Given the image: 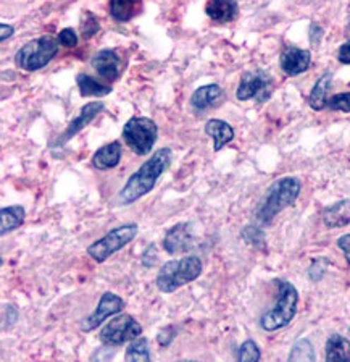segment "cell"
<instances>
[{
    "label": "cell",
    "mask_w": 350,
    "mask_h": 362,
    "mask_svg": "<svg viewBox=\"0 0 350 362\" xmlns=\"http://www.w3.org/2000/svg\"><path fill=\"white\" fill-rule=\"evenodd\" d=\"M26 212L23 206H8L0 211V235L5 236L11 231L20 228L21 223L25 222Z\"/></svg>",
    "instance_id": "obj_22"
},
{
    "label": "cell",
    "mask_w": 350,
    "mask_h": 362,
    "mask_svg": "<svg viewBox=\"0 0 350 362\" xmlns=\"http://www.w3.org/2000/svg\"><path fill=\"white\" fill-rule=\"evenodd\" d=\"M327 107H330L331 110L350 113V90L349 93H341V94L332 95V98L327 100Z\"/></svg>",
    "instance_id": "obj_30"
},
{
    "label": "cell",
    "mask_w": 350,
    "mask_h": 362,
    "mask_svg": "<svg viewBox=\"0 0 350 362\" xmlns=\"http://www.w3.org/2000/svg\"><path fill=\"white\" fill-rule=\"evenodd\" d=\"M56 41H59V44L64 45V47H66V49H73V47H76V44H78V36L73 28H65V30H61L59 33Z\"/></svg>",
    "instance_id": "obj_31"
},
{
    "label": "cell",
    "mask_w": 350,
    "mask_h": 362,
    "mask_svg": "<svg viewBox=\"0 0 350 362\" xmlns=\"http://www.w3.org/2000/svg\"><path fill=\"white\" fill-rule=\"evenodd\" d=\"M104 109L105 105L102 104V102H90V104L84 105L81 112H79V115L70 124H68L65 133L60 136L59 141H56V146H64L65 143H68L73 136H76L84 127H88V124L92 122L100 112H104Z\"/></svg>",
    "instance_id": "obj_14"
},
{
    "label": "cell",
    "mask_w": 350,
    "mask_h": 362,
    "mask_svg": "<svg viewBox=\"0 0 350 362\" xmlns=\"http://www.w3.org/2000/svg\"><path fill=\"white\" fill-rule=\"evenodd\" d=\"M308 37L310 42L313 45H318L321 42V39H323V28H321L318 23H312L308 28Z\"/></svg>",
    "instance_id": "obj_35"
},
{
    "label": "cell",
    "mask_w": 350,
    "mask_h": 362,
    "mask_svg": "<svg viewBox=\"0 0 350 362\" xmlns=\"http://www.w3.org/2000/svg\"><path fill=\"white\" fill-rule=\"evenodd\" d=\"M310 64H312V54L305 49L294 47V45L286 47L279 57L281 70L287 76H297L301 73L307 71Z\"/></svg>",
    "instance_id": "obj_12"
},
{
    "label": "cell",
    "mask_w": 350,
    "mask_h": 362,
    "mask_svg": "<svg viewBox=\"0 0 350 362\" xmlns=\"http://www.w3.org/2000/svg\"><path fill=\"white\" fill-rule=\"evenodd\" d=\"M76 84L83 98H105L111 93L110 86L99 83L97 79L86 75V73H79L76 76Z\"/></svg>",
    "instance_id": "obj_23"
},
{
    "label": "cell",
    "mask_w": 350,
    "mask_h": 362,
    "mask_svg": "<svg viewBox=\"0 0 350 362\" xmlns=\"http://www.w3.org/2000/svg\"><path fill=\"white\" fill-rule=\"evenodd\" d=\"M158 138V127L147 117H131L123 127V139L134 154L147 156L154 149Z\"/></svg>",
    "instance_id": "obj_6"
},
{
    "label": "cell",
    "mask_w": 350,
    "mask_h": 362,
    "mask_svg": "<svg viewBox=\"0 0 350 362\" xmlns=\"http://www.w3.org/2000/svg\"><path fill=\"white\" fill-rule=\"evenodd\" d=\"M262 358V351L253 339H246L237 351V362H258Z\"/></svg>",
    "instance_id": "obj_27"
},
{
    "label": "cell",
    "mask_w": 350,
    "mask_h": 362,
    "mask_svg": "<svg viewBox=\"0 0 350 362\" xmlns=\"http://www.w3.org/2000/svg\"><path fill=\"white\" fill-rule=\"evenodd\" d=\"M205 13L215 23L224 25V23H231L237 18L239 5H237V2H233V0H210L205 5Z\"/></svg>",
    "instance_id": "obj_16"
},
{
    "label": "cell",
    "mask_w": 350,
    "mask_h": 362,
    "mask_svg": "<svg viewBox=\"0 0 350 362\" xmlns=\"http://www.w3.org/2000/svg\"><path fill=\"white\" fill-rule=\"evenodd\" d=\"M173 160V151L168 147L158 149L154 156L147 162H144L138 172H134L126 185L123 186L121 191L118 192V204L120 206H129V204L135 202L140 197L155 188L157 180L167 172V168L171 165Z\"/></svg>",
    "instance_id": "obj_1"
},
{
    "label": "cell",
    "mask_w": 350,
    "mask_h": 362,
    "mask_svg": "<svg viewBox=\"0 0 350 362\" xmlns=\"http://www.w3.org/2000/svg\"><path fill=\"white\" fill-rule=\"evenodd\" d=\"M174 337H176V328H174L173 325H168V327L163 328V330L158 332L157 341H158V344H160V346L168 348L174 339Z\"/></svg>",
    "instance_id": "obj_33"
},
{
    "label": "cell",
    "mask_w": 350,
    "mask_h": 362,
    "mask_svg": "<svg viewBox=\"0 0 350 362\" xmlns=\"http://www.w3.org/2000/svg\"><path fill=\"white\" fill-rule=\"evenodd\" d=\"M90 65H92L95 71H97V75L109 79V81H115V79L120 78L123 71L120 55L111 49L99 50V52L92 57V60H90Z\"/></svg>",
    "instance_id": "obj_13"
},
{
    "label": "cell",
    "mask_w": 350,
    "mask_h": 362,
    "mask_svg": "<svg viewBox=\"0 0 350 362\" xmlns=\"http://www.w3.org/2000/svg\"><path fill=\"white\" fill-rule=\"evenodd\" d=\"M139 226L138 223H126L116 228L110 230L104 238H100L88 247L89 257H92L95 262H105L113 254L121 251L124 246H128L135 236H138Z\"/></svg>",
    "instance_id": "obj_7"
},
{
    "label": "cell",
    "mask_w": 350,
    "mask_h": 362,
    "mask_svg": "<svg viewBox=\"0 0 350 362\" xmlns=\"http://www.w3.org/2000/svg\"><path fill=\"white\" fill-rule=\"evenodd\" d=\"M59 52V41L52 36H41L26 42L15 55V64L21 70L37 71L52 62Z\"/></svg>",
    "instance_id": "obj_5"
},
{
    "label": "cell",
    "mask_w": 350,
    "mask_h": 362,
    "mask_svg": "<svg viewBox=\"0 0 350 362\" xmlns=\"http://www.w3.org/2000/svg\"><path fill=\"white\" fill-rule=\"evenodd\" d=\"M202 260L197 256H186L178 260H168L158 272L155 285L162 293H174L179 288L194 281L202 275Z\"/></svg>",
    "instance_id": "obj_4"
},
{
    "label": "cell",
    "mask_w": 350,
    "mask_h": 362,
    "mask_svg": "<svg viewBox=\"0 0 350 362\" xmlns=\"http://www.w3.org/2000/svg\"><path fill=\"white\" fill-rule=\"evenodd\" d=\"M276 288H278V296H276L274 305L260 319V327L265 332L281 330V328L289 325L297 314L298 291L296 286L287 280H278Z\"/></svg>",
    "instance_id": "obj_3"
},
{
    "label": "cell",
    "mask_w": 350,
    "mask_h": 362,
    "mask_svg": "<svg viewBox=\"0 0 350 362\" xmlns=\"http://www.w3.org/2000/svg\"><path fill=\"white\" fill-rule=\"evenodd\" d=\"M224 100V90L218 84H205L194 90L191 98V107L197 112H203L218 107Z\"/></svg>",
    "instance_id": "obj_15"
},
{
    "label": "cell",
    "mask_w": 350,
    "mask_h": 362,
    "mask_svg": "<svg viewBox=\"0 0 350 362\" xmlns=\"http://www.w3.org/2000/svg\"><path fill=\"white\" fill-rule=\"evenodd\" d=\"M301 189L302 183L301 180L296 177H284L276 180L267 191V196H265L263 202L260 204L258 211L255 214L257 222L260 225L271 223V220H273L276 215L297 201L298 194H301Z\"/></svg>",
    "instance_id": "obj_2"
},
{
    "label": "cell",
    "mask_w": 350,
    "mask_h": 362,
    "mask_svg": "<svg viewBox=\"0 0 350 362\" xmlns=\"http://www.w3.org/2000/svg\"><path fill=\"white\" fill-rule=\"evenodd\" d=\"M271 89H273V81H271L268 73H265L263 70L247 71L241 78V83L236 90V98L242 102L251 99L265 102L270 98Z\"/></svg>",
    "instance_id": "obj_9"
},
{
    "label": "cell",
    "mask_w": 350,
    "mask_h": 362,
    "mask_svg": "<svg viewBox=\"0 0 350 362\" xmlns=\"http://www.w3.org/2000/svg\"><path fill=\"white\" fill-rule=\"evenodd\" d=\"M205 133L213 139V151H222L226 144H229L234 139V129L229 123L218 118H212L205 123Z\"/></svg>",
    "instance_id": "obj_18"
},
{
    "label": "cell",
    "mask_w": 350,
    "mask_h": 362,
    "mask_svg": "<svg viewBox=\"0 0 350 362\" xmlns=\"http://www.w3.org/2000/svg\"><path fill=\"white\" fill-rule=\"evenodd\" d=\"M337 60L344 65H350V41H347L346 44H342L341 47H339Z\"/></svg>",
    "instance_id": "obj_36"
},
{
    "label": "cell",
    "mask_w": 350,
    "mask_h": 362,
    "mask_svg": "<svg viewBox=\"0 0 350 362\" xmlns=\"http://www.w3.org/2000/svg\"><path fill=\"white\" fill-rule=\"evenodd\" d=\"M143 2H138V0H113L109 5V10L113 18L124 23L133 20L135 15H139L143 11Z\"/></svg>",
    "instance_id": "obj_24"
},
{
    "label": "cell",
    "mask_w": 350,
    "mask_h": 362,
    "mask_svg": "<svg viewBox=\"0 0 350 362\" xmlns=\"http://www.w3.org/2000/svg\"><path fill=\"white\" fill-rule=\"evenodd\" d=\"M325 362H350V339L334 333L326 341Z\"/></svg>",
    "instance_id": "obj_20"
},
{
    "label": "cell",
    "mask_w": 350,
    "mask_h": 362,
    "mask_svg": "<svg viewBox=\"0 0 350 362\" xmlns=\"http://www.w3.org/2000/svg\"><path fill=\"white\" fill-rule=\"evenodd\" d=\"M124 301L123 298L118 296V294L115 293H110L107 291L102 294L100 301L97 304V308H95V310L92 314H90L88 319L83 320L81 324V330L83 332H92L97 328L100 324H104V320L109 319V317L111 315H118L121 313V310L124 309Z\"/></svg>",
    "instance_id": "obj_10"
},
{
    "label": "cell",
    "mask_w": 350,
    "mask_h": 362,
    "mask_svg": "<svg viewBox=\"0 0 350 362\" xmlns=\"http://www.w3.org/2000/svg\"><path fill=\"white\" fill-rule=\"evenodd\" d=\"M99 30H100V23L97 20V16L90 13V11H86V20L83 21V26H81L83 39H90L99 33Z\"/></svg>",
    "instance_id": "obj_29"
},
{
    "label": "cell",
    "mask_w": 350,
    "mask_h": 362,
    "mask_svg": "<svg viewBox=\"0 0 350 362\" xmlns=\"http://www.w3.org/2000/svg\"><path fill=\"white\" fill-rule=\"evenodd\" d=\"M349 30H350V18H349Z\"/></svg>",
    "instance_id": "obj_40"
},
{
    "label": "cell",
    "mask_w": 350,
    "mask_h": 362,
    "mask_svg": "<svg viewBox=\"0 0 350 362\" xmlns=\"http://www.w3.org/2000/svg\"><path fill=\"white\" fill-rule=\"evenodd\" d=\"M13 34H15V26L5 25V23H2V25H0V41L5 42V41H7V39H10L11 36H13Z\"/></svg>",
    "instance_id": "obj_38"
},
{
    "label": "cell",
    "mask_w": 350,
    "mask_h": 362,
    "mask_svg": "<svg viewBox=\"0 0 350 362\" xmlns=\"http://www.w3.org/2000/svg\"><path fill=\"white\" fill-rule=\"evenodd\" d=\"M123 147L120 143L113 141L110 144L102 146L92 156V165L97 170H111L121 162Z\"/></svg>",
    "instance_id": "obj_19"
},
{
    "label": "cell",
    "mask_w": 350,
    "mask_h": 362,
    "mask_svg": "<svg viewBox=\"0 0 350 362\" xmlns=\"http://www.w3.org/2000/svg\"><path fill=\"white\" fill-rule=\"evenodd\" d=\"M242 238L248 243V245L252 246H257V247H265V235L263 231L257 228V226H246L244 230H242Z\"/></svg>",
    "instance_id": "obj_28"
},
{
    "label": "cell",
    "mask_w": 350,
    "mask_h": 362,
    "mask_svg": "<svg viewBox=\"0 0 350 362\" xmlns=\"http://www.w3.org/2000/svg\"><path fill=\"white\" fill-rule=\"evenodd\" d=\"M124 361L126 362H152L149 339L145 337H139L138 339L129 343L124 353Z\"/></svg>",
    "instance_id": "obj_25"
},
{
    "label": "cell",
    "mask_w": 350,
    "mask_h": 362,
    "mask_svg": "<svg viewBox=\"0 0 350 362\" xmlns=\"http://www.w3.org/2000/svg\"><path fill=\"white\" fill-rule=\"evenodd\" d=\"M194 230H192V223L189 222H181L171 226L163 238V249L169 256L189 252L191 249H194Z\"/></svg>",
    "instance_id": "obj_11"
},
{
    "label": "cell",
    "mask_w": 350,
    "mask_h": 362,
    "mask_svg": "<svg viewBox=\"0 0 350 362\" xmlns=\"http://www.w3.org/2000/svg\"><path fill=\"white\" fill-rule=\"evenodd\" d=\"M178 362H199V361H178Z\"/></svg>",
    "instance_id": "obj_39"
},
{
    "label": "cell",
    "mask_w": 350,
    "mask_h": 362,
    "mask_svg": "<svg viewBox=\"0 0 350 362\" xmlns=\"http://www.w3.org/2000/svg\"><path fill=\"white\" fill-rule=\"evenodd\" d=\"M157 257H158L157 246H155V243H152V245L147 246V249H145L144 254H143V257H140V262H143L144 267L152 269L155 265V262H157Z\"/></svg>",
    "instance_id": "obj_34"
},
{
    "label": "cell",
    "mask_w": 350,
    "mask_h": 362,
    "mask_svg": "<svg viewBox=\"0 0 350 362\" xmlns=\"http://www.w3.org/2000/svg\"><path fill=\"white\" fill-rule=\"evenodd\" d=\"M327 228H344L350 223V199H342L327 206L321 214Z\"/></svg>",
    "instance_id": "obj_17"
},
{
    "label": "cell",
    "mask_w": 350,
    "mask_h": 362,
    "mask_svg": "<svg viewBox=\"0 0 350 362\" xmlns=\"http://www.w3.org/2000/svg\"><path fill=\"white\" fill-rule=\"evenodd\" d=\"M331 86H332V75L330 71H327L318 79V81L315 83L313 89L310 90L308 105L312 107L313 110L320 112L327 105V100H330V99H327V93H330Z\"/></svg>",
    "instance_id": "obj_21"
},
{
    "label": "cell",
    "mask_w": 350,
    "mask_h": 362,
    "mask_svg": "<svg viewBox=\"0 0 350 362\" xmlns=\"http://www.w3.org/2000/svg\"><path fill=\"white\" fill-rule=\"evenodd\" d=\"M2 324H4V330L7 327H11L18 320V309L11 304H5L2 308Z\"/></svg>",
    "instance_id": "obj_32"
},
{
    "label": "cell",
    "mask_w": 350,
    "mask_h": 362,
    "mask_svg": "<svg viewBox=\"0 0 350 362\" xmlns=\"http://www.w3.org/2000/svg\"><path fill=\"white\" fill-rule=\"evenodd\" d=\"M337 246L344 252V256H346V260L350 265V235H344V236L339 238Z\"/></svg>",
    "instance_id": "obj_37"
},
{
    "label": "cell",
    "mask_w": 350,
    "mask_h": 362,
    "mask_svg": "<svg viewBox=\"0 0 350 362\" xmlns=\"http://www.w3.org/2000/svg\"><path fill=\"white\" fill-rule=\"evenodd\" d=\"M143 335V327L133 315L118 314L100 330V341L105 346H121L128 341H134Z\"/></svg>",
    "instance_id": "obj_8"
},
{
    "label": "cell",
    "mask_w": 350,
    "mask_h": 362,
    "mask_svg": "<svg viewBox=\"0 0 350 362\" xmlns=\"http://www.w3.org/2000/svg\"><path fill=\"white\" fill-rule=\"evenodd\" d=\"M287 362H316L313 344L307 338H301L294 343Z\"/></svg>",
    "instance_id": "obj_26"
}]
</instances>
